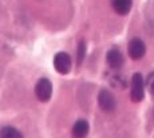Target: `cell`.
I'll return each mask as SVG.
<instances>
[{"label":"cell","instance_id":"1","mask_svg":"<svg viewBox=\"0 0 154 138\" xmlns=\"http://www.w3.org/2000/svg\"><path fill=\"white\" fill-rule=\"evenodd\" d=\"M130 97H131L133 102H141L145 97V82L143 77L137 72L133 75L131 78V91H130Z\"/></svg>","mask_w":154,"mask_h":138},{"label":"cell","instance_id":"2","mask_svg":"<svg viewBox=\"0 0 154 138\" xmlns=\"http://www.w3.org/2000/svg\"><path fill=\"white\" fill-rule=\"evenodd\" d=\"M35 94L40 102H48L52 95V83L47 78L39 79L35 86Z\"/></svg>","mask_w":154,"mask_h":138},{"label":"cell","instance_id":"3","mask_svg":"<svg viewBox=\"0 0 154 138\" xmlns=\"http://www.w3.org/2000/svg\"><path fill=\"white\" fill-rule=\"evenodd\" d=\"M54 67L59 74H69L71 70V58L66 52H58L54 57Z\"/></svg>","mask_w":154,"mask_h":138},{"label":"cell","instance_id":"4","mask_svg":"<svg viewBox=\"0 0 154 138\" xmlns=\"http://www.w3.org/2000/svg\"><path fill=\"white\" fill-rule=\"evenodd\" d=\"M127 51H129V57L131 58V59L138 60V59H141L145 55V52H146V46H145V43L142 42L141 39L135 38V39H133L131 42L129 43Z\"/></svg>","mask_w":154,"mask_h":138},{"label":"cell","instance_id":"5","mask_svg":"<svg viewBox=\"0 0 154 138\" xmlns=\"http://www.w3.org/2000/svg\"><path fill=\"white\" fill-rule=\"evenodd\" d=\"M98 103L102 110L112 111L115 109V98L107 90H100L98 94Z\"/></svg>","mask_w":154,"mask_h":138},{"label":"cell","instance_id":"6","mask_svg":"<svg viewBox=\"0 0 154 138\" xmlns=\"http://www.w3.org/2000/svg\"><path fill=\"white\" fill-rule=\"evenodd\" d=\"M106 60H107V64L114 70H118L122 67L123 64V55L121 54L119 50L117 48H111L110 51L106 55Z\"/></svg>","mask_w":154,"mask_h":138},{"label":"cell","instance_id":"7","mask_svg":"<svg viewBox=\"0 0 154 138\" xmlns=\"http://www.w3.org/2000/svg\"><path fill=\"white\" fill-rule=\"evenodd\" d=\"M112 8L118 15H127L133 7L131 0H112L111 2Z\"/></svg>","mask_w":154,"mask_h":138},{"label":"cell","instance_id":"8","mask_svg":"<svg viewBox=\"0 0 154 138\" xmlns=\"http://www.w3.org/2000/svg\"><path fill=\"white\" fill-rule=\"evenodd\" d=\"M88 122L85 119H79L78 122H75V125L72 126V137L74 138H85L88 134Z\"/></svg>","mask_w":154,"mask_h":138},{"label":"cell","instance_id":"9","mask_svg":"<svg viewBox=\"0 0 154 138\" xmlns=\"http://www.w3.org/2000/svg\"><path fill=\"white\" fill-rule=\"evenodd\" d=\"M0 138H23L22 133L12 126H4L0 129Z\"/></svg>","mask_w":154,"mask_h":138},{"label":"cell","instance_id":"10","mask_svg":"<svg viewBox=\"0 0 154 138\" xmlns=\"http://www.w3.org/2000/svg\"><path fill=\"white\" fill-rule=\"evenodd\" d=\"M86 57V43L82 40L78 46V54H76V60H78V66H81Z\"/></svg>","mask_w":154,"mask_h":138},{"label":"cell","instance_id":"11","mask_svg":"<svg viewBox=\"0 0 154 138\" xmlns=\"http://www.w3.org/2000/svg\"><path fill=\"white\" fill-rule=\"evenodd\" d=\"M147 84H149V89H150V93L154 95V74H152L147 79Z\"/></svg>","mask_w":154,"mask_h":138}]
</instances>
